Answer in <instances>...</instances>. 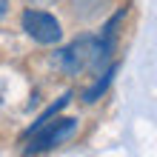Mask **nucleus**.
<instances>
[{"instance_id": "f257e3e1", "label": "nucleus", "mask_w": 157, "mask_h": 157, "mask_svg": "<svg viewBox=\"0 0 157 157\" xmlns=\"http://www.w3.org/2000/svg\"><path fill=\"white\" fill-rule=\"evenodd\" d=\"M114 52V37H109V34H100V37H91V34H86V37L75 40L71 46H66V49H60L57 54H54V63L66 71V75H83V71H97L103 69V63L112 57Z\"/></svg>"}, {"instance_id": "f03ea898", "label": "nucleus", "mask_w": 157, "mask_h": 157, "mask_svg": "<svg viewBox=\"0 0 157 157\" xmlns=\"http://www.w3.org/2000/svg\"><path fill=\"white\" fill-rule=\"evenodd\" d=\"M77 132V120L75 117H57V120H49L43 123L34 134H29V146H26V154H43L60 146L63 140H69L71 134Z\"/></svg>"}, {"instance_id": "7ed1b4c3", "label": "nucleus", "mask_w": 157, "mask_h": 157, "mask_svg": "<svg viewBox=\"0 0 157 157\" xmlns=\"http://www.w3.org/2000/svg\"><path fill=\"white\" fill-rule=\"evenodd\" d=\"M23 29L32 40H37L43 46H54L63 37V29H60L57 17L49 14V12H40V9H26L23 12Z\"/></svg>"}, {"instance_id": "20e7f679", "label": "nucleus", "mask_w": 157, "mask_h": 157, "mask_svg": "<svg viewBox=\"0 0 157 157\" xmlns=\"http://www.w3.org/2000/svg\"><path fill=\"white\" fill-rule=\"evenodd\" d=\"M114 75H117V63H112V66H109L106 71H100L97 83H94V86H91V89H86V94H83V100H86V103H94V100H100V97L106 94V89L112 86Z\"/></svg>"}, {"instance_id": "39448f33", "label": "nucleus", "mask_w": 157, "mask_h": 157, "mask_svg": "<svg viewBox=\"0 0 157 157\" xmlns=\"http://www.w3.org/2000/svg\"><path fill=\"white\" fill-rule=\"evenodd\" d=\"M69 103H71V94H63V97L57 100V103H54V106H49V109H46V112H43V114H40V117H37V120H34V123H32V128H29V132H26V137H29V134H34V132H37V128H40L43 123H49V120H52L54 114H57L60 109H66Z\"/></svg>"}, {"instance_id": "423d86ee", "label": "nucleus", "mask_w": 157, "mask_h": 157, "mask_svg": "<svg viewBox=\"0 0 157 157\" xmlns=\"http://www.w3.org/2000/svg\"><path fill=\"white\" fill-rule=\"evenodd\" d=\"M103 3H106V0H75V12L83 14V17H89V14H94Z\"/></svg>"}, {"instance_id": "0eeeda50", "label": "nucleus", "mask_w": 157, "mask_h": 157, "mask_svg": "<svg viewBox=\"0 0 157 157\" xmlns=\"http://www.w3.org/2000/svg\"><path fill=\"white\" fill-rule=\"evenodd\" d=\"M6 12H9V0H0V20L6 17Z\"/></svg>"}, {"instance_id": "6e6552de", "label": "nucleus", "mask_w": 157, "mask_h": 157, "mask_svg": "<svg viewBox=\"0 0 157 157\" xmlns=\"http://www.w3.org/2000/svg\"><path fill=\"white\" fill-rule=\"evenodd\" d=\"M32 3H37V6H43V3H54V0H32Z\"/></svg>"}]
</instances>
